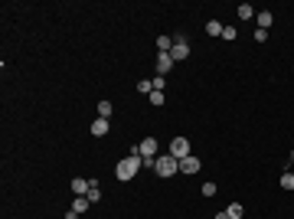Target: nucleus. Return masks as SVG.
I'll return each instance as SVG.
<instances>
[{"label":"nucleus","instance_id":"obj_1","mask_svg":"<svg viewBox=\"0 0 294 219\" xmlns=\"http://www.w3.org/2000/svg\"><path fill=\"white\" fill-rule=\"evenodd\" d=\"M137 170H141V157H131V154L115 164V177H118V180H134Z\"/></svg>","mask_w":294,"mask_h":219},{"label":"nucleus","instance_id":"obj_2","mask_svg":"<svg viewBox=\"0 0 294 219\" xmlns=\"http://www.w3.org/2000/svg\"><path fill=\"white\" fill-rule=\"evenodd\" d=\"M154 174L163 177V180H167V177H174V174H180V160H176L174 154H160V157H157V164H154Z\"/></svg>","mask_w":294,"mask_h":219},{"label":"nucleus","instance_id":"obj_3","mask_svg":"<svg viewBox=\"0 0 294 219\" xmlns=\"http://www.w3.org/2000/svg\"><path fill=\"white\" fill-rule=\"evenodd\" d=\"M131 157H160V144H157V138H144L141 144H134L131 147Z\"/></svg>","mask_w":294,"mask_h":219},{"label":"nucleus","instance_id":"obj_4","mask_svg":"<svg viewBox=\"0 0 294 219\" xmlns=\"http://www.w3.org/2000/svg\"><path fill=\"white\" fill-rule=\"evenodd\" d=\"M170 56H174V62H183L186 56H190V43H186V36H183V33H176V36H174V49H170Z\"/></svg>","mask_w":294,"mask_h":219},{"label":"nucleus","instance_id":"obj_5","mask_svg":"<svg viewBox=\"0 0 294 219\" xmlns=\"http://www.w3.org/2000/svg\"><path fill=\"white\" fill-rule=\"evenodd\" d=\"M199 170H203V160H199L196 154H190V157H183V160H180V174H186V177H196Z\"/></svg>","mask_w":294,"mask_h":219},{"label":"nucleus","instance_id":"obj_6","mask_svg":"<svg viewBox=\"0 0 294 219\" xmlns=\"http://www.w3.org/2000/svg\"><path fill=\"white\" fill-rule=\"evenodd\" d=\"M167 154H174L176 160L190 157V141H186V138H174V141H170V147H167Z\"/></svg>","mask_w":294,"mask_h":219},{"label":"nucleus","instance_id":"obj_7","mask_svg":"<svg viewBox=\"0 0 294 219\" xmlns=\"http://www.w3.org/2000/svg\"><path fill=\"white\" fill-rule=\"evenodd\" d=\"M174 69V56L170 53H157V76H167Z\"/></svg>","mask_w":294,"mask_h":219},{"label":"nucleus","instance_id":"obj_8","mask_svg":"<svg viewBox=\"0 0 294 219\" xmlns=\"http://www.w3.org/2000/svg\"><path fill=\"white\" fill-rule=\"evenodd\" d=\"M88 131L95 134V138H105V134L111 131V121H108V118H95V121H92V128H88Z\"/></svg>","mask_w":294,"mask_h":219},{"label":"nucleus","instance_id":"obj_9","mask_svg":"<svg viewBox=\"0 0 294 219\" xmlns=\"http://www.w3.org/2000/svg\"><path fill=\"white\" fill-rule=\"evenodd\" d=\"M255 23H258V30H272L274 13L272 10H258V13H255Z\"/></svg>","mask_w":294,"mask_h":219},{"label":"nucleus","instance_id":"obj_10","mask_svg":"<svg viewBox=\"0 0 294 219\" xmlns=\"http://www.w3.org/2000/svg\"><path fill=\"white\" fill-rule=\"evenodd\" d=\"M88 190H92V183H88V180H82V177H76V180H72V193H76V197H88Z\"/></svg>","mask_w":294,"mask_h":219},{"label":"nucleus","instance_id":"obj_11","mask_svg":"<svg viewBox=\"0 0 294 219\" xmlns=\"http://www.w3.org/2000/svg\"><path fill=\"white\" fill-rule=\"evenodd\" d=\"M88 206H92V199H88V197H76V199H72V213H78V216L88 213Z\"/></svg>","mask_w":294,"mask_h":219},{"label":"nucleus","instance_id":"obj_12","mask_svg":"<svg viewBox=\"0 0 294 219\" xmlns=\"http://www.w3.org/2000/svg\"><path fill=\"white\" fill-rule=\"evenodd\" d=\"M226 213H229V219H242L245 216V206H242V203H229Z\"/></svg>","mask_w":294,"mask_h":219},{"label":"nucleus","instance_id":"obj_13","mask_svg":"<svg viewBox=\"0 0 294 219\" xmlns=\"http://www.w3.org/2000/svg\"><path fill=\"white\" fill-rule=\"evenodd\" d=\"M174 49V36H157V53H170Z\"/></svg>","mask_w":294,"mask_h":219},{"label":"nucleus","instance_id":"obj_14","mask_svg":"<svg viewBox=\"0 0 294 219\" xmlns=\"http://www.w3.org/2000/svg\"><path fill=\"white\" fill-rule=\"evenodd\" d=\"M111 111H115V108H111V101H108V99L98 101V118H108V121H111Z\"/></svg>","mask_w":294,"mask_h":219},{"label":"nucleus","instance_id":"obj_15","mask_svg":"<svg viewBox=\"0 0 294 219\" xmlns=\"http://www.w3.org/2000/svg\"><path fill=\"white\" fill-rule=\"evenodd\" d=\"M222 30H226V26H222L219 20H209V23H206V33H209V36H219V40H222Z\"/></svg>","mask_w":294,"mask_h":219},{"label":"nucleus","instance_id":"obj_16","mask_svg":"<svg viewBox=\"0 0 294 219\" xmlns=\"http://www.w3.org/2000/svg\"><path fill=\"white\" fill-rule=\"evenodd\" d=\"M239 20H252V17H255V7H252V3H239Z\"/></svg>","mask_w":294,"mask_h":219},{"label":"nucleus","instance_id":"obj_17","mask_svg":"<svg viewBox=\"0 0 294 219\" xmlns=\"http://www.w3.org/2000/svg\"><path fill=\"white\" fill-rule=\"evenodd\" d=\"M281 190H294V174L291 170H284L281 174Z\"/></svg>","mask_w":294,"mask_h":219},{"label":"nucleus","instance_id":"obj_18","mask_svg":"<svg viewBox=\"0 0 294 219\" xmlns=\"http://www.w3.org/2000/svg\"><path fill=\"white\" fill-rule=\"evenodd\" d=\"M235 36H239V30H235V26H226V30H222V40H226V43H232Z\"/></svg>","mask_w":294,"mask_h":219},{"label":"nucleus","instance_id":"obj_19","mask_svg":"<svg viewBox=\"0 0 294 219\" xmlns=\"http://www.w3.org/2000/svg\"><path fill=\"white\" fill-rule=\"evenodd\" d=\"M147 99H151V105H154V108H160V105H163V92H151Z\"/></svg>","mask_w":294,"mask_h":219},{"label":"nucleus","instance_id":"obj_20","mask_svg":"<svg viewBox=\"0 0 294 219\" xmlns=\"http://www.w3.org/2000/svg\"><path fill=\"white\" fill-rule=\"evenodd\" d=\"M88 199H92V203H98V199H101V190H98V183H92V190H88Z\"/></svg>","mask_w":294,"mask_h":219},{"label":"nucleus","instance_id":"obj_21","mask_svg":"<svg viewBox=\"0 0 294 219\" xmlns=\"http://www.w3.org/2000/svg\"><path fill=\"white\" fill-rule=\"evenodd\" d=\"M151 82H154V92H163V88H167V82H163V76H154Z\"/></svg>","mask_w":294,"mask_h":219},{"label":"nucleus","instance_id":"obj_22","mask_svg":"<svg viewBox=\"0 0 294 219\" xmlns=\"http://www.w3.org/2000/svg\"><path fill=\"white\" fill-rule=\"evenodd\" d=\"M199 193H203V197H216V183H203Z\"/></svg>","mask_w":294,"mask_h":219},{"label":"nucleus","instance_id":"obj_23","mask_svg":"<svg viewBox=\"0 0 294 219\" xmlns=\"http://www.w3.org/2000/svg\"><path fill=\"white\" fill-rule=\"evenodd\" d=\"M252 36H255V43H265V40H268V30H258V26H255V33Z\"/></svg>","mask_w":294,"mask_h":219},{"label":"nucleus","instance_id":"obj_24","mask_svg":"<svg viewBox=\"0 0 294 219\" xmlns=\"http://www.w3.org/2000/svg\"><path fill=\"white\" fill-rule=\"evenodd\" d=\"M137 92H144V95H151V92H154V82H137Z\"/></svg>","mask_w":294,"mask_h":219},{"label":"nucleus","instance_id":"obj_25","mask_svg":"<svg viewBox=\"0 0 294 219\" xmlns=\"http://www.w3.org/2000/svg\"><path fill=\"white\" fill-rule=\"evenodd\" d=\"M216 219H229V213H226V209H222V213H216Z\"/></svg>","mask_w":294,"mask_h":219}]
</instances>
